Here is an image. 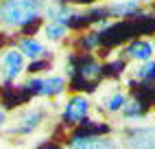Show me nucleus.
Returning a JSON list of instances; mask_svg holds the SVG:
<instances>
[{"mask_svg":"<svg viewBox=\"0 0 155 149\" xmlns=\"http://www.w3.org/2000/svg\"><path fill=\"white\" fill-rule=\"evenodd\" d=\"M5 119H7V112H5L2 108H0V125H2V123H5Z\"/></svg>","mask_w":155,"mask_h":149,"instance_id":"15","label":"nucleus"},{"mask_svg":"<svg viewBox=\"0 0 155 149\" xmlns=\"http://www.w3.org/2000/svg\"><path fill=\"white\" fill-rule=\"evenodd\" d=\"M22 5L28 9L31 13H39V9L44 7V0H22Z\"/></svg>","mask_w":155,"mask_h":149,"instance_id":"14","label":"nucleus"},{"mask_svg":"<svg viewBox=\"0 0 155 149\" xmlns=\"http://www.w3.org/2000/svg\"><path fill=\"white\" fill-rule=\"evenodd\" d=\"M116 143L103 136H79L70 143V149H114Z\"/></svg>","mask_w":155,"mask_h":149,"instance_id":"6","label":"nucleus"},{"mask_svg":"<svg viewBox=\"0 0 155 149\" xmlns=\"http://www.w3.org/2000/svg\"><path fill=\"white\" fill-rule=\"evenodd\" d=\"M44 33L50 42H59V40H64V35L68 33V26L66 24H61V22H50L44 26Z\"/></svg>","mask_w":155,"mask_h":149,"instance_id":"10","label":"nucleus"},{"mask_svg":"<svg viewBox=\"0 0 155 149\" xmlns=\"http://www.w3.org/2000/svg\"><path fill=\"white\" fill-rule=\"evenodd\" d=\"M127 145L131 149H155V130L153 127H138L127 134Z\"/></svg>","mask_w":155,"mask_h":149,"instance_id":"4","label":"nucleus"},{"mask_svg":"<svg viewBox=\"0 0 155 149\" xmlns=\"http://www.w3.org/2000/svg\"><path fill=\"white\" fill-rule=\"evenodd\" d=\"M44 50H46L44 44H42V42H37V40H33V37L20 40V53H22L24 57H28V59H37Z\"/></svg>","mask_w":155,"mask_h":149,"instance_id":"8","label":"nucleus"},{"mask_svg":"<svg viewBox=\"0 0 155 149\" xmlns=\"http://www.w3.org/2000/svg\"><path fill=\"white\" fill-rule=\"evenodd\" d=\"M125 103H127V97H125L122 92H116V94H111V97L107 99L105 108H107L109 112H120L122 108H125Z\"/></svg>","mask_w":155,"mask_h":149,"instance_id":"11","label":"nucleus"},{"mask_svg":"<svg viewBox=\"0 0 155 149\" xmlns=\"http://www.w3.org/2000/svg\"><path fill=\"white\" fill-rule=\"evenodd\" d=\"M140 79H144V81H147V79H153L155 77V61L151 59V61H144V66L140 68Z\"/></svg>","mask_w":155,"mask_h":149,"instance_id":"12","label":"nucleus"},{"mask_svg":"<svg viewBox=\"0 0 155 149\" xmlns=\"http://www.w3.org/2000/svg\"><path fill=\"white\" fill-rule=\"evenodd\" d=\"M42 119H44L42 110H33V112H28L24 119H22V123H20V132H33L35 127L42 123Z\"/></svg>","mask_w":155,"mask_h":149,"instance_id":"9","label":"nucleus"},{"mask_svg":"<svg viewBox=\"0 0 155 149\" xmlns=\"http://www.w3.org/2000/svg\"><path fill=\"white\" fill-rule=\"evenodd\" d=\"M37 13H31L22 5V0H5L0 2V20L9 26H22L28 24Z\"/></svg>","mask_w":155,"mask_h":149,"instance_id":"1","label":"nucleus"},{"mask_svg":"<svg viewBox=\"0 0 155 149\" xmlns=\"http://www.w3.org/2000/svg\"><path fill=\"white\" fill-rule=\"evenodd\" d=\"M2 68H5L7 79H15L18 74L24 70V55L20 50H15V48L7 50L2 55Z\"/></svg>","mask_w":155,"mask_h":149,"instance_id":"5","label":"nucleus"},{"mask_svg":"<svg viewBox=\"0 0 155 149\" xmlns=\"http://www.w3.org/2000/svg\"><path fill=\"white\" fill-rule=\"evenodd\" d=\"M153 42H155V40H153ZM153 48H155V44H153Z\"/></svg>","mask_w":155,"mask_h":149,"instance_id":"16","label":"nucleus"},{"mask_svg":"<svg viewBox=\"0 0 155 149\" xmlns=\"http://www.w3.org/2000/svg\"><path fill=\"white\" fill-rule=\"evenodd\" d=\"M153 44L151 42H147V40H138V42H133V44L129 46V55L133 57V59H138V61H151V57H153Z\"/></svg>","mask_w":155,"mask_h":149,"instance_id":"7","label":"nucleus"},{"mask_svg":"<svg viewBox=\"0 0 155 149\" xmlns=\"http://www.w3.org/2000/svg\"><path fill=\"white\" fill-rule=\"evenodd\" d=\"M122 110H125V116H127V119H131V116H138V114H140V103H138V101L125 103V108H122Z\"/></svg>","mask_w":155,"mask_h":149,"instance_id":"13","label":"nucleus"},{"mask_svg":"<svg viewBox=\"0 0 155 149\" xmlns=\"http://www.w3.org/2000/svg\"><path fill=\"white\" fill-rule=\"evenodd\" d=\"M87 110H90V99L85 94H74L72 99H68L66 108H64V119L68 123H79L85 119Z\"/></svg>","mask_w":155,"mask_h":149,"instance_id":"2","label":"nucleus"},{"mask_svg":"<svg viewBox=\"0 0 155 149\" xmlns=\"http://www.w3.org/2000/svg\"><path fill=\"white\" fill-rule=\"evenodd\" d=\"M31 88L35 90V94H42V97H55L61 90L66 88V79L64 77H39V79H33L31 81Z\"/></svg>","mask_w":155,"mask_h":149,"instance_id":"3","label":"nucleus"}]
</instances>
